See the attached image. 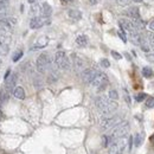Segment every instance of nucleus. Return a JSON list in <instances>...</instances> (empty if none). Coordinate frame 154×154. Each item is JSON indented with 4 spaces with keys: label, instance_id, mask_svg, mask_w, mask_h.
<instances>
[{
    "label": "nucleus",
    "instance_id": "nucleus-1",
    "mask_svg": "<svg viewBox=\"0 0 154 154\" xmlns=\"http://www.w3.org/2000/svg\"><path fill=\"white\" fill-rule=\"evenodd\" d=\"M15 82H17V75L15 74H12L7 79H5V87L0 91V100H1V102H6L10 98V95L13 91Z\"/></svg>",
    "mask_w": 154,
    "mask_h": 154
},
{
    "label": "nucleus",
    "instance_id": "nucleus-2",
    "mask_svg": "<svg viewBox=\"0 0 154 154\" xmlns=\"http://www.w3.org/2000/svg\"><path fill=\"white\" fill-rule=\"evenodd\" d=\"M127 145H128V138L123 136V138L116 139L109 145L108 154H122L125 152Z\"/></svg>",
    "mask_w": 154,
    "mask_h": 154
},
{
    "label": "nucleus",
    "instance_id": "nucleus-3",
    "mask_svg": "<svg viewBox=\"0 0 154 154\" xmlns=\"http://www.w3.org/2000/svg\"><path fill=\"white\" fill-rule=\"evenodd\" d=\"M128 131H129V123H128V122H121V123L116 125V126L113 128L110 135H108V136L110 138V140H111V142H113V141L116 140V139H120V138L126 136L127 133H128Z\"/></svg>",
    "mask_w": 154,
    "mask_h": 154
},
{
    "label": "nucleus",
    "instance_id": "nucleus-4",
    "mask_svg": "<svg viewBox=\"0 0 154 154\" xmlns=\"http://www.w3.org/2000/svg\"><path fill=\"white\" fill-rule=\"evenodd\" d=\"M55 63L61 70H69L70 69V61L64 51H57L55 55Z\"/></svg>",
    "mask_w": 154,
    "mask_h": 154
},
{
    "label": "nucleus",
    "instance_id": "nucleus-5",
    "mask_svg": "<svg viewBox=\"0 0 154 154\" xmlns=\"http://www.w3.org/2000/svg\"><path fill=\"white\" fill-rule=\"evenodd\" d=\"M50 64H51V59H50L49 55L48 54H42L37 58V63H36V67H37L38 73L44 74L48 70V68L50 67Z\"/></svg>",
    "mask_w": 154,
    "mask_h": 154
},
{
    "label": "nucleus",
    "instance_id": "nucleus-6",
    "mask_svg": "<svg viewBox=\"0 0 154 154\" xmlns=\"http://www.w3.org/2000/svg\"><path fill=\"white\" fill-rule=\"evenodd\" d=\"M108 84V77L103 73H98L97 76L94 78V81L91 82V85L97 88L98 90H103Z\"/></svg>",
    "mask_w": 154,
    "mask_h": 154
},
{
    "label": "nucleus",
    "instance_id": "nucleus-7",
    "mask_svg": "<svg viewBox=\"0 0 154 154\" xmlns=\"http://www.w3.org/2000/svg\"><path fill=\"white\" fill-rule=\"evenodd\" d=\"M120 117L119 116H113V117H106L101 121V128L103 131H108L110 128H114L116 125L120 123Z\"/></svg>",
    "mask_w": 154,
    "mask_h": 154
},
{
    "label": "nucleus",
    "instance_id": "nucleus-8",
    "mask_svg": "<svg viewBox=\"0 0 154 154\" xmlns=\"http://www.w3.org/2000/svg\"><path fill=\"white\" fill-rule=\"evenodd\" d=\"M98 71L96 69H92V68H89V69H85L82 71V81L84 83H91L94 81V78L97 76Z\"/></svg>",
    "mask_w": 154,
    "mask_h": 154
},
{
    "label": "nucleus",
    "instance_id": "nucleus-9",
    "mask_svg": "<svg viewBox=\"0 0 154 154\" xmlns=\"http://www.w3.org/2000/svg\"><path fill=\"white\" fill-rule=\"evenodd\" d=\"M45 23L49 24V20H46L45 17H34V18H32L31 21H30V27L33 29V30H36V29L42 27Z\"/></svg>",
    "mask_w": 154,
    "mask_h": 154
},
{
    "label": "nucleus",
    "instance_id": "nucleus-10",
    "mask_svg": "<svg viewBox=\"0 0 154 154\" xmlns=\"http://www.w3.org/2000/svg\"><path fill=\"white\" fill-rule=\"evenodd\" d=\"M119 24H120L121 30H123V31H126V32H128V33H132V32L136 31L135 27H134V25H133V23H132V20H128V19H120V20H119Z\"/></svg>",
    "mask_w": 154,
    "mask_h": 154
},
{
    "label": "nucleus",
    "instance_id": "nucleus-11",
    "mask_svg": "<svg viewBox=\"0 0 154 154\" xmlns=\"http://www.w3.org/2000/svg\"><path fill=\"white\" fill-rule=\"evenodd\" d=\"M71 58H73V64H74L75 70H76L77 73L82 71V70H83V67H84V62H83V59H82L81 57H78L76 54H74V55L71 56Z\"/></svg>",
    "mask_w": 154,
    "mask_h": 154
},
{
    "label": "nucleus",
    "instance_id": "nucleus-12",
    "mask_svg": "<svg viewBox=\"0 0 154 154\" xmlns=\"http://www.w3.org/2000/svg\"><path fill=\"white\" fill-rule=\"evenodd\" d=\"M109 101H110V100H108L107 97H104V96H100V97H97V98H96V106H97V108L102 111V110L107 107V104L109 103Z\"/></svg>",
    "mask_w": 154,
    "mask_h": 154
},
{
    "label": "nucleus",
    "instance_id": "nucleus-13",
    "mask_svg": "<svg viewBox=\"0 0 154 154\" xmlns=\"http://www.w3.org/2000/svg\"><path fill=\"white\" fill-rule=\"evenodd\" d=\"M129 34H131V40H132L135 45H141V44H142L144 38L141 37V34H140L138 31H134V32H132V33H129Z\"/></svg>",
    "mask_w": 154,
    "mask_h": 154
},
{
    "label": "nucleus",
    "instance_id": "nucleus-14",
    "mask_svg": "<svg viewBox=\"0 0 154 154\" xmlns=\"http://www.w3.org/2000/svg\"><path fill=\"white\" fill-rule=\"evenodd\" d=\"M51 13H52L51 6H50L48 2H44V4L42 5V14H43V17L49 18V17L51 15Z\"/></svg>",
    "mask_w": 154,
    "mask_h": 154
},
{
    "label": "nucleus",
    "instance_id": "nucleus-15",
    "mask_svg": "<svg viewBox=\"0 0 154 154\" xmlns=\"http://www.w3.org/2000/svg\"><path fill=\"white\" fill-rule=\"evenodd\" d=\"M13 96L18 100H24L25 98V90L23 89V87H17L13 91Z\"/></svg>",
    "mask_w": 154,
    "mask_h": 154
},
{
    "label": "nucleus",
    "instance_id": "nucleus-16",
    "mask_svg": "<svg viewBox=\"0 0 154 154\" xmlns=\"http://www.w3.org/2000/svg\"><path fill=\"white\" fill-rule=\"evenodd\" d=\"M132 20V23H133V25H134V27H135V30L136 31H139V30H142V29H145V23L140 19V18H135V19H131Z\"/></svg>",
    "mask_w": 154,
    "mask_h": 154
},
{
    "label": "nucleus",
    "instance_id": "nucleus-17",
    "mask_svg": "<svg viewBox=\"0 0 154 154\" xmlns=\"http://www.w3.org/2000/svg\"><path fill=\"white\" fill-rule=\"evenodd\" d=\"M76 44L78 46L83 48V46H87L88 45V37L85 34H81L76 38Z\"/></svg>",
    "mask_w": 154,
    "mask_h": 154
},
{
    "label": "nucleus",
    "instance_id": "nucleus-18",
    "mask_svg": "<svg viewBox=\"0 0 154 154\" xmlns=\"http://www.w3.org/2000/svg\"><path fill=\"white\" fill-rule=\"evenodd\" d=\"M127 14L131 17V19L140 18V13H139V8L138 7H131V8H128Z\"/></svg>",
    "mask_w": 154,
    "mask_h": 154
},
{
    "label": "nucleus",
    "instance_id": "nucleus-19",
    "mask_svg": "<svg viewBox=\"0 0 154 154\" xmlns=\"http://www.w3.org/2000/svg\"><path fill=\"white\" fill-rule=\"evenodd\" d=\"M68 14H69V17H70L73 20H79V19L82 18V13H81L78 10H70V11L68 12Z\"/></svg>",
    "mask_w": 154,
    "mask_h": 154
},
{
    "label": "nucleus",
    "instance_id": "nucleus-20",
    "mask_svg": "<svg viewBox=\"0 0 154 154\" xmlns=\"http://www.w3.org/2000/svg\"><path fill=\"white\" fill-rule=\"evenodd\" d=\"M48 42H49L48 37H42V38H39V39H38V42H37V43H36V45H34V49H39V48H44V46H46V45H48Z\"/></svg>",
    "mask_w": 154,
    "mask_h": 154
},
{
    "label": "nucleus",
    "instance_id": "nucleus-21",
    "mask_svg": "<svg viewBox=\"0 0 154 154\" xmlns=\"http://www.w3.org/2000/svg\"><path fill=\"white\" fill-rule=\"evenodd\" d=\"M30 12L32 13V14H37V13H42V7L38 5V4H36V2H33V4H31V8H30Z\"/></svg>",
    "mask_w": 154,
    "mask_h": 154
},
{
    "label": "nucleus",
    "instance_id": "nucleus-22",
    "mask_svg": "<svg viewBox=\"0 0 154 154\" xmlns=\"http://www.w3.org/2000/svg\"><path fill=\"white\" fill-rule=\"evenodd\" d=\"M142 75H144V77H146V78H150V77L153 76L154 73L150 67H145V68L142 69Z\"/></svg>",
    "mask_w": 154,
    "mask_h": 154
},
{
    "label": "nucleus",
    "instance_id": "nucleus-23",
    "mask_svg": "<svg viewBox=\"0 0 154 154\" xmlns=\"http://www.w3.org/2000/svg\"><path fill=\"white\" fill-rule=\"evenodd\" d=\"M142 139H144V135H142V134H136V135H135L134 144H135L136 147H140V145L142 144Z\"/></svg>",
    "mask_w": 154,
    "mask_h": 154
},
{
    "label": "nucleus",
    "instance_id": "nucleus-24",
    "mask_svg": "<svg viewBox=\"0 0 154 154\" xmlns=\"http://www.w3.org/2000/svg\"><path fill=\"white\" fill-rule=\"evenodd\" d=\"M21 57H23V51H21V50H18V51H17V52L13 55V57H12V61H13V62H18V61H19Z\"/></svg>",
    "mask_w": 154,
    "mask_h": 154
},
{
    "label": "nucleus",
    "instance_id": "nucleus-25",
    "mask_svg": "<svg viewBox=\"0 0 154 154\" xmlns=\"http://www.w3.org/2000/svg\"><path fill=\"white\" fill-rule=\"evenodd\" d=\"M109 98L113 100V101H116V100L119 98L117 91H116V90H110V91H109Z\"/></svg>",
    "mask_w": 154,
    "mask_h": 154
},
{
    "label": "nucleus",
    "instance_id": "nucleus-26",
    "mask_svg": "<svg viewBox=\"0 0 154 154\" xmlns=\"http://www.w3.org/2000/svg\"><path fill=\"white\" fill-rule=\"evenodd\" d=\"M148 96L145 94V92H140V94H138L136 96H135V100L138 101V102H142L145 98H147Z\"/></svg>",
    "mask_w": 154,
    "mask_h": 154
},
{
    "label": "nucleus",
    "instance_id": "nucleus-27",
    "mask_svg": "<svg viewBox=\"0 0 154 154\" xmlns=\"http://www.w3.org/2000/svg\"><path fill=\"white\" fill-rule=\"evenodd\" d=\"M146 107L147 108H154V97H147V100H146Z\"/></svg>",
    "mask_w": 154,
    "mask_h": 154
},
{
    "label": "nucleus",
    "instance_id": "nucleus-28",
    "mask_svg": "<svg viewBox=\"0 0 154 154\" xmlns=\"http://www.w3.org/2000/svg\"><path fill=\"white\" fill-rule=\"evenodd\" d=\"M7 6H8V1L7 0H0V12L4 11Z\"/></svg>",
    "mask_w": 154,
    "mask_h": 154
},
{
    "label": "nucleus",
    "instance_id": "nucleus-29",
    "mask_svg": "<svg viewBox=\"0 0 154 154\" xmlns=\"http://www.w3.org/2000/svg\"><path fill=\"white\" fill-rule=\"evenodd\" d=\"M117 34H119V37L122 39V42H127V37H126V34H125V31L123 30H120L119 32H117Z\"/></svg>",
    "mask_w": 154,
    "mask_h": 154
},
{
    "label": "nucleus",
    "instance_id": "nucleus-30",
    "mask_svg": "<svg viewBox=\"0 0 154 154\" xmlns=\"http://www.w3.org/2000/svg\"><path fill=\"white\" fill-rule=\"evenodd\" d=\"M101 65H102L103 68H109V67H110V63H109L108 59L103 58V59H101Z\"/></svg>",
    "mask_w": 154,
    "mask_h": 154
},
{
    "label": "nucleus",
    "instance_id": "nucleus-31",
    "mask_svg": "<svg viewBox=\"0 0 154 154\" xmlns=\"http://www.w3.org/2000/svg\"><path fill=\"white\" fill-rule=\"evenodd\" d=\"M111 56H113L115 59H121V58H122V56H121L119 52H116V51H111Z\"/></svg>",
    "mask_w": 154,
    "mask_h": 154
},
{
    "label": "nucleus",
    "instance_id": "nucleus-32",
    "mask_svg": "<svg viewBox=\"0 0 154 154\" xmlns=\"http://www.w3.org/2000/svg\"><path fill=\"white\" fill-rule=\"evenodd\" d=\"M117 4L121 6H126L128 4V0H117Z\"/></svg>",
    "mask_w": 154,
    "mask_h": 154
},
{
    "label": "nucleus",
    "instance_id": "nucleus-33",
    "mask_svg": "<svg viewBox=\"0 0 154 154\" xmlns=\"http://www.w3.org/2000/svg\"><path fill=\"white\" fill-rule=\"evenodd\" d=\"M132 144H133V138L129 136V138H128V148H129V151L132 150Z\"/></svg>",
    "mask_w": 154,
    "mask_h": 154
},
{
    "label": "nucleus",
    "instance_id": "nucleus-34",
    "mask_svg": "<svg viewBox=\"0 0 154 154\" xmlns=\"http://www.w3.org/2000/svg\"><path fill=\"white\" fill-rule=\"evenodd\" d=\"M147 59H150L151 62H154V55H152V54L147 55Z\"/></svg>",
    "mask_w": 154,
    "mask_h": 154
},
{
    "label": "nucleus",
    "instance_id": "nucleus-35",
    "mask_svg": "<svg viewBox=\"0 0 154 154\" xmlns=\"http://www.w3.org/2000/svg\"><path fill=\"white\" fill-rule=\"evenodd\" d=\"M71 1H74V0H61V2H62L63 5H68V4L71 2Z\"/></svg>",
    "mask_w": 154,
    "mask_h": 154
},
{
    "label": "nucleus",
    "instance_id": "nucleus-36",
    "mask_svg": "<svg viewBox=\"0 0 154 154\" xmlns=\"http://www.w3.org/2000/svg\"><path fill=\"white\" fill-rule=\"evenodd\" d=\"M150 29H151L152 31H154V20H152V21L150 23Z\"/></svg>",
    "mask_w": 154,
    "mask_h": 154
},
{
    "label": "nucleus",
    "instance_id": "nucleus-37",
    "mask_svg": "<svg viewBox=\"0 0 154 154\" xmlns=\"http://www.w3.org/2000/svg\"><path fill=\"white\" fill-rule=\"evenodd\" d=\"M89 1H90V4H92V5H95V4L98 2V0H89Z\"/></svg>",
    "mask_w": 154,
    "mask_h": 154
},
{
    "label": "nucleus",
    "instance_id": "nucleus-38",
    "mask_svg": "<svg viewBox=\"0 0 154 154\" xmlns=\"http://www.w3.org/2000/svg\"><path fill=\"white\" fill-rule=\"evenodd\" d=\"M2 120V111H1V108H0V121Z\"/></svg>",
    "mask_w": 154,
    "mask_h": 154
},
{
    "label": "nucleus",
    "instance_id": "nucleus-39",
    "mask_svg": "<svg viewBox=\"0 0 154 154\" xmlns=\"http://www.w3.org/2000/svg\"><path fill=\"white\" fill-rule=\"evenodd\" d=\"M36 1H37V0H29L30 4H33V2H36Z\"/></svg>",
    "mask_w": 154,
    "mask_h": 154
},
{
    "label": "nucleus",
    "instance_id": "nucleus-40",
    "mask_svg": "<svg viewBox=\"0 0 154 154\" xmlns=\"http://www.w3.org/2000/svg\"><path fill=\"white\" fill-rule=\"evenodd\" d=\"M132 1H134V2H141L142 0H132Z\"/></svg>",
    "mask_w": 154,
    "mask_h": 154
}]
</instances>
